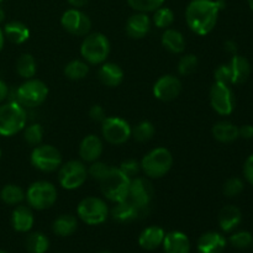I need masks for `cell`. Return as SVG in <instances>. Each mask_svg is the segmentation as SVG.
Instances as JSON below:
<instances>
[{"instance_id": "1", "label": "cell", "mask_w": 253, "mask_h": 253, "mask_svg": "<svg viewBox=\"0 0 253 253\" xmlns=\"http://www.w3.org/2000/svg\"><path fill=\"white\" fill-rule=\"evenodd\" d=\"M224 7V0H192L185 9L188 27L200 36L208 35L214 30Z\"/></svg>"}, {"instance_id": "2", "label": "cell", "mask_w": 253, "mask_h": 253, "mask_svg": "<svg viewBox=\"0 0 253 253\" xmlns=\"http://www.w3.org/2000/svg\"><path fill=\"white\" fill-rule=\"evenodd\" d=\"M27 123L26 109L17 101H7L0 105V135L14 136L22 131Z\"/></svg>"}, {"instance_id": "3", "label": "cell", "mask_w": 253, "mask_h": 253, "mask_svg": "<svg viewBox=\"0 0 253 253\" xmlns=\"http://www.w3.org/2000/svg\"><path fill=\"white\" fill-rule=\"evenodd\" d=\"M141 170L151 179H158L167 174L173 166V156L169 150L157 147L150 151L141 161Z\"/></svg>"}, {"instance_id": "4", "label": "cell", "mask_w": 253, "mask_h": 253, "mask_svg": "<svg viewBox=\"0 0 253 253\" xmlns=\"http://www.w3.org/2000/svg\"><path fill=\"white\" fill-rule=\"evenodd\" d=\"M99 183H100L101 193L110 202L119 203L127 199L131 179L127 175L124 174L119 168L110 167L108 174Z\"/></svg>"}, {"instance_id": "5", "label": "cell", "mask_w": 253, "mask_h": 253, "mask_svg": "<svg viewBox=\"0 0 253 253\" xmlns=\"http://www.w3.org/2000/svg\"><path fill=\"white\" fill-rule=\"evenodd\" d=\"M110 53V42L100 32L88 34L81 44V54L89 64H101Z\"/></svg>"}, {"instance_id": "6", "label": "cell", "mask_w": 253, "mask_h": 253, "mask_svg": "<svg viewBox=\"0 0 253 253\" xmlns=\"http://www.w3.org/2000/svg\"><path fill=\"white\" fill-rule=\"evenodd\" d=\"M48 96V86L39 79H26L15 90V98L12 101H17L25 109L40 106Z\"/></svg>"}, {"instance_id": "7", "label": "cell", "mask_w": 253, "mask_h": 253, "mask_svg": "<svg viewBox=\"0 0 253 253\" xmlns=\"http://www.w3.org/2000/svg\"><path fill=\"white\" fill-rule=\"evenodd\" d=\"M25 194H26L25 198H26L30 208L36 210L49 209L51 207H53L58 198L56 187L46 180H39V182L32 183Z\"/></svg>"}, {"instance_id": "8", "label": "cell", "mask_w": 253, "mask_h": 253, "mask_svg": "<svg viewBox=\"0 0 253 253\" xmlns=\"http://www.w3.org/2000/svg\"><path fill=\"white\" fill-rule=\"evenodd\" d=\"M78 217L90 226L100 225L106 221L109 216V208L104 200L96 197L84 198L77 208Z\"/></svg>"}, {"instance_id": "9", "label": "cell", "mask_w": 253, "mask_h": 253, "mask_svg": "<svg viewBox=\"0 0 253 253\" xmlns=\"http://www.w3.org/2000/svg\"><path fill=\"white\" fill-rule=\"evenodd\" d=\"M88 178V169L81 161H68L58 169V183L63 189L74 190L81 188Z\"/></svg>"}, {"instance_id": "10", "label": "cell", "mask_w": 253, "mask_h": 253, "mask_svg": "<svg viewBox=\"0 0 253 253\" xmlns=\"http://www.w3.org/2000/svg\"><path fill=\"white\" fill-rule=\"evenodd\" d=\"M31 165L41 172L52 173L62 166V155L54 146L39 145L31 152Z\"/></svg>"}, {"instance_id": "11", "label": "cell", "mask_w": 253, "mask_h": 253, "mask_svg": "<svg viewBox=\"0 0 253 253\" xmlns=\"http://www.w3.org/2000/svg\"><path fill=\"white\" fill-rule=\"evenodd\" d=\"M130 124L124 119L118 116H110L105 118V120L101 123V133L106 142L110 145H124L127 142L131 137Z\"/></svg>"}, {"instance_id": "12", "label": "cell", "mask_w": 253, "mask_h": 253, "mask_svg": "<svg viewBox=\"0 0 253 253\" xmlns=\"http://www.w3.org/2000/svg\"><path fill=\"white\" fill-rule=\"evenodd\" d=\"M153 195H155V188L147 178L136 177L131 179L127 199L132 202L145 215L147 214Z\"/></svg>"}, {"instance_id": "13", "label": "cell", "mask_w": 253, "mask_h": 253, "mask_svg": "<svg viewBox=\"0 0 253 253\" xmlns=\"http://www.w3.org/2000/svg\"><path fill=\"white\" fill-rule=\"evenodd\" d=\"M210 104L219 115H230L235 109V96L230 85L215 82L210 89Z\"/></svg>"}, {"instance_id": "14", "label": "cell", "mask_w": 253, "mask_h": 253, "mask_svg": "<svg viewBox=\"0 0 253 253\" xmlns=\"http://www.w3.org/2000/svg\"><path fill=\"white\" fill-rule=\"evenodd\" d=\"M61 25L67 32L74 36H86L91 30V20L88 15L74 7L63 12Z\"/></svg>"}, {"instance_id": "15", "label": "cell", "mask_w": 253, "mask_h": 253, "mask_svg": "<svg viewBox=\"0 0 253 253\" xmlns=\"http://www.w3.org/2000/svg\"><path fill=\"white\" fill-rule=\"evenodd\" d=\"M182 93V82L172 74L162 76L153 85V95L161 101H172Z\"/></svg>"}, {"instance_id": "16", "label": "cell", "mask_w": 253, "mask_h": 253, "mask_svg": "<svg viewBox=\"0 0 253 253\" xmlns=\"http://www.w3.org/2000/svg\"><path fill=\"white\" fill-rule=\"evenodd\" d=\"M111 216L115 221L121 222V224H127V222H132L140 217L145 216V214L132 202L125 199L123 202L115 203V207L111 209Z\"/></svg>"}, {"instance_id": "17", "label": "cell", "mask_w": 253, "mask_h": 253, "mask_svg": "<svg viewBox=\"0 0 253 253\" xmlns=\"http://www.w3.org/2000/svg\"><path fill=\"white\" fill-rule=\"evenodd\" d=\"M103 141L95 135H88L79 145V156L83 162H95L103 155Z\"/></svg>"}, {"instance_id": "18", "label": "cell", "mask_w": 253, "mask_h": 253, "mask_svg": "<svg viewBox=\"0 0 253 253\" xmlns=\"http://www.w3.org/2000/svg\"><path fill=\"white\" fill-rule=\"evenodd\" d=\"M226 239L220 232L209 231L199 237L197 249L199 253H222L226 247Z\"/></svg>"}, {"instance_id": "19", "label": "cell", "mask_w": 253, "mask_h": 253, "mask_svg": "<svg viewBox=\"0 0 253 253\" xmlns=\"http://www.w3.org/2000/svg\"><path fill=\"white\" fill-rule=\"evenodd\" d=\"M151 20L146 12H136L126 22V34L133 40H141L150 32Z\"/></svg>"}, {"instance_id": "20", "label": "cell", "mask_w": 253, "mask_h": 253, "mask_svg": "<svg viewBox=\"0 0 253 253\" xmlns=\"http://www.w3.org/2000/svg\"><path fill=\"white\" fill-rule=\"evenodd\" d=\"M98 78L104 85L115 88L119 86L124 81V71L119 64L111 63V62H104L101 63L98 71Z\"/></svg>"}, {"instance_id": "21", "label": "cell", "mask_w": 253, "mask_h": 253, "mask_svg": "<svg viewBox=\"0 0 253 253\" xmlns=\"http://www.w3.org/2000/svg\"><path fill=\"white\" fill-rule=\"evenodd\" d=\"M165 253H190V241L184 232L170 231L163 240Z\"/></svg>"}, {"instance_id": "22", "label": "cell", "mask_w": 253, "mask_h": 253, "mask_svg": "<svg viewBox=\"0 0 253 253\" xmlns=\"http://www.w3.org/2000/svg\"><path fill=\"white\" fill-rule=\"evenodd\" d=\"M166 232L160 226H148L143 230L138 237V245L146 251H153L162 246Z\"/></svg>"}, {"instance_id": "23", "label": "cell", "mask_w": 253, "mask_h": 253, "mask_svg": "<svg viewBox=\"0 0 253 253\" xmlns=\"http://www.w3.org/2000/svg\"><path fill=\"white\" fill-rule=\"evenodd\" d=\"M35 222L34 212L29 207L25 205H17L12 211L11 225L15 231L17 232H29L32 229Z\"/></svg>"}, {"instance_id": "24", "label": "cell", "mask_w": 253, "mask_h": 253, "mask_svg": "<svg viewBox=\"0 0 253 253\" xmlns=\"http://www.w3.org/2000/svg\"><path fill=\"white\" fill-rule=\"evenodd\" d=\"M241 210L235 205H226L219 212V225L224 232H231L241 224Z\"/></svg>"}, {"instance_id": "25", "label": "cell", "mask_w": 253, "mask_h": 253, "mask_svg": "<svg viewBox=\"0 0 253 253\" xmlns=\"http://www.w3.org/2000/svg\"><path fill=\"white\" fill-rule=\"evenodd\" d=\"M230 72H231V84H242L249 79L251 73L250 62L245 57L234 54L231 61L229 62Z\"/></svg>"}, {"instance_id": "26", "label": "cell", "mask_w": 253, "mask_h": 253, "mask_svg": "<svg viewBox=\"0 0 253 253\" xmlns=\"http://www.w3.org/2000/svg\"><path fill=\"white\" fill-rule=\"evenodd\" d=\"M161 41H162L163 47L170 53L179 54L185 49V39L182 32H179L178 30L166 29L162 34Z\"/></svg>"}, {"instance_id": "27", "label": "cell", "mask_w": 253, "mask_h": 253, "mask_svg": "<svg viewBox=\"0 0 253 253\" xmlns=\"http://www.w3.org/2000/svg\"><path fill=\"white\" fill-rule=\"evenodd\" d=\"M4 36L15 44H21L30 39V30L25 24L20 21L7 22L4 26Z\"/></svg>"}, {"instance_id": "28", "label": "cell", "mask_w": 253, "mask_h": 253, "mask_svg": "<svg viewBox=\"0 0 253 253\" xmlns=\"http://www.w3.org/2000/svg\"><path fill=\"white\" fill-rule=\"evenodd\" d=\"M212 136L219 142H234L239 138V127L230 121H219L212 126Z\"/></svg>"}, {"instance_id": "29", "label": "cell", "mask_w": 253, "mask_h": 253, "mask_svg": "<svg viewBox=\"0 0 253 253\" xmlns=\"http://www.w3.org/2000/svg\"><path fill=\"white\" fill-rule=\"evenodd\" d=\"M78 229V220L76 216L69 214L61 215L57 217L52 225V230L57 236L67 237L73 235Z\"/></svg>"}, {"instance_id": "30", "label": "cell", "mask_w": 253, "mask_h": 253, "mask_svg": "<svg viewBox=\"0 0 253 253\" xmlns=\"http://www.w3.org/2000/svg\"><path fill=\"white\" fill-rule=\"evenodd\" d=\"M16 72L24 79L34 78L37 72V63L35 57L30 53L21 54L16 62Z\"/></svg>"}, {"instance_id": "31", "label": "cell", "mask_w": 253, "mask_h": 253, "mask_svg": "<svg viewBox=\"0 0 253 253\" xmlns=\"http://www.w3.org/2000/svg\"><path fill=\"white\" fill-rule=\"evenodd\" d=\"M25 246L30 253H46L49 247V240L42 232H32L26 237Z\"/></svg>"}, {"instance_id": "32", "label": "cell", "mask_w": 253, "mask_h": 253, "mask_svg": "<svg viewBox=\"0 0 253 253\" xmlns=\"http://www.w3.org/2000/svg\"><path fill=\"white\" fill-rule=\"evenodd\" d=\"M89 73V66L85 61L74 59L67 63L64 67V76L71 81H81L84 79Z\"/></svg>"}, {"instance_id": "33", "label": "cell", "mask_w": 253, "mask_h": 253, "mask_svg": "<svg viewBox=\"0 0 253 253\" xmlns=\"http://www.w3.org/2000/svg\"><path fill=\"white\" fill-rule=\"evenodd\" d=\"M25 194L24 190L15 184H7L0 192V199L7 205H19L20 203L24 202Z\"/></svg>"}, {"instance_id": "34", "label": "cell", "mask_w": 253, "mask_h": 253, "mask_svg": "<svg viewBox=\"0 0 253 253\" xmlns=\"http://www.w3.org/2000/svg\"><path fill=\"white\" fill-rule=\"evenodd\" d=\"M156 128L150 121H141L131 131V137L135 138L137 142H147L155 136Z\"/></svg>"}, {"instance_id": "35", "label": "cell", "mask_w": 253, "mask_h": 253, "mask_svg": "<svg viewBox=\"0 0 253 253\" xmlns=\"http://www.w3.org/2000/svg\"><path fill=\"white\" fill-rule=\"evenodd\" d=\"M152 21L158 29H169L170 25L174 22V12L169 7L161 6L155 10Z\"/></svg>"}, {"instance_id": "36", "label": "cell", "mask_w": 253, "mask_h": 253, "mask_svg": "<svg viewBox=\"0 0 253 253\" xmlns=\"http://www.w3.org/2000/svg\"><path fill=\"white\" fill-rule=\"evenodd\" d=\"M24 138L31 146L41 145L42 138H43V127L40 124H31L29 126H25Z\"/></svg>"}, {"instance_id": "37", "label": "cell", "mask_w": 253, "mask_h": 253, "mask_svg": "<svg viewBox=\"0 0 253 253\" xmlns=\"http://www.w3.org/2000/svg\"><path fill=\"white\" fill-rule=\"evenodd\" d=\"M198 66H199V61H198V57L195 54H185L180 58L179 63H178V72H179L180 76H190L197 71Z\"/></svg>"}, {"instance_id": "38", "label": "cell", "mask_w": 253, "mask_h": 253, "mask_svg": "<svg viewBox=\"0 0 253 253\" xmlns=\"http://www.w3.org/2000/svg\"><path fill=\"white\" fill-rule=\"evenodd\" d=\"M128 5L138 12H151L161 7L165 0H127Z\"/></svg>"}, {"instance_id": "39", "label": "cell", "mask_w": 253, "mask_h": 253, "mask_svg": "<svg viewBox=\"0 0 253 253\" xmlns=\"http://www.w3.org/2000/svg\"><path fill=\"white\" fill-rule=\"evenodd\" d=\"M232 247L239 250L249 249L253 242V236L249 231H237L232 234L229 239Z\"/></svg>"}, {"instance_id": "40", "label": "cell", "mask_w": 253, "mask_h": 253, "mask_svg": "<svg viewBox=\"0 0 253 253\" xmlns=\"http://www.w3.org/2000/svg\"><path fill=\"white\" fill-rule=\"evenodd\" d=\"M244 190V182L240 178H230L224 184V194L227 198H235L240 195Z\"/></svg>"}, {"instance_id": "41", "label": "cell", "mask_w": 253, "mask_h": 253, "mask_svg": "<svg viewBox=\"0 0 253 253\" xmlns=\"http://www.w3.org/2000/svg\"><path fill=\"white\" fill-rule=\"evenodd\" d=\"M109 169H110V167H109L108 165L100 162V161H95V162H91V165L89 166L88 175L93 178L94 180L100 182V180L108 174Z\"/></svg>"}, {"instance_id": "42", "label": "cell", "mask_w": 253, "mask_h": 253, "mask_svg": "<svg viewBox=\"0 0 253 253\" xmlns=\"http://www.w3.org/2000/svg\"><path fill=\"white\" fill-rule=\"evenodd\" d=\"M119 169L124 173L125 175H127L130 179H133V178L138 177L141 170V163L136 160H126L124 161L120 165Z\"/></svg>"}, {"instance_id": "43", "label": "cell", "mask_w": 253, "mask_h": 253, "mask_svg": "<svg viewBox=\"0 0 253 253\" xmlns=\"http://www.w3.org/2000/svg\"><path fill=\"white\" fill-rule=\"evenodd\" d=\"M215 82L222 84H231V72H230L229 64H222V66L217 67L215 71Z\"/></svg>"}, {"instance_id": "44", "label": "cell", "mask_w": 253, "mask_h": 253, "mask_svg": "<svg viewBox=\"0 0 253 253\" xmlns=\"http://www.w3.org/2000/svg\"><path fill=\"white\" fill-rule=\"evenodd\" d=\"M89 116L93 121L95 123H103L105 120L106 115H105V110L101 105H93L89 110Z\"/></svg>"}, {"instance_id": "45", "label": "cell", "mask_w": 253, "mask_h": 253, "mask_svg": "<svg viewBox=\"0 0 253 253\" xmlns=\"http://www.w3.org/2000/svg\"><path fill=\"white\" fill-rule=\"evenodd\" d=\"M244 174L247 182L253 185V155L250 156L246 160L244 166Z\"/></svg>"}, {"instance_id": "46", "label": "cell", "mask_w": 253, "mask_h": 253, "mask_svg": "<svg viewBox=\"0 0 253 253\" xmlns=\"http://www.w3.org/2000/svg\"><path fill=\"white\" fill-rule=\"evenodd\" d=\"M239 137L245 138V140H251L253 137V126L244 125L239 128Z\"/></svg>"}, {"instance_id": "47", "label": "cell", "mask_w": 253, "mask_h": 253, "mask_svg": "<svg viewBox=\"0 0 253 253\" xmlns=\"http://www.w3.org/2000/svg\"><path fill=\"white\" fill-rule=\"evenodd\" d=\"M7 98H9V86L5 82L0 81V103H2Z\"/></svg>"}, {"instance_id": "48", "label": "cell", "mask_w": 253, "mask_h": 253, "mask_svg": "<svg viewBox=\"0 0 253 253\" xmlns=\"http://www.w3.org/2000/svg\"><path fill=\"white\" fill-rule=\"evenodd\" d=\"M224 48H225V51L227 52V53L235 54L237 52L236 42L232 41V40H227V41L225 42V44H224Z\"/></svg>"}, {"instance_id": "49", "label": "cell", "mask_w": 253, "mask_h": 253, "mask_svg": "<svg viewBox=\"0 0 253 253\" xmlns=\"http://www.w3.org/2000/svg\"><path fill=\"white\" fill-rule=\"evenodd\" d=\"M89 2V0H68V4L74 9H81V7L85 6Z\"/></svg>"}, {"instance_id": "50", "label": "cell", "mask_w": 253, "mask_h": 253, "mask_svg": "<svg viewBox=\"0 0 253 253\" xmlns=\"http://www.w3.org/2000/svg\"><path fill=\"white\" fill-rule=\"evenodd\" d=\"M4 41H5L4 32H2V30L0 29V51H1L2 47H4Z\"/></svg>"}, {"instance_id": "51", "label": "cell", "mask_w": 253, "mask_h": 253, "mask_svg": "<svg viewBox=\"0 0 253 253\" xmlns=\"http://www.w3.org/2000/svg\"><path fill=\"white\" fill-rule=\"evenodd\" d=\"M5 20V12H4V10L1 9V7H0V24H1L2 21H4Z\"/></svg>"}, {"instance_id": "52", "label": "cell", "mask_w": 253, "mask_h": 253, "mask_svg": "<svg viewBox=\"0 0 253 253\" xmlns=\"http://www.w3.org/2000/svg\"><path fill=\"white\" fill-rule=\"evenodd\" d=\"M247 2H249L250 7H251V10L253 11V0H247Z\"/></svg>"}, {"instance_id": "53", "label": "cell", "mask_w": 253, "mask_h": 253, "mask_svg": "<svg viewBox=\"0 0 253 253\" xmlns=\"http://www.w3.org/2000/svg\"><path fill=\"white\" fill-rule=\"evenodd\" d=\"M99 253H111V252H109V251H101V252H99Z\"/></svg>"}, {"instance_id": "54", "label": "cell", "mask_w": 253, "mask_h": 253, "mask_svg": "<svg viewBox=\"0 0 253 253\" xmlns=\"http://www.w3.org/2000/svg\"><path fill=\"white\" fill-rule=\"evenodd\" d=\"M0 253H7V252L4 251V250H0Z\"/></svg>"}, {"instance_id": "55", "label": "cell", "mask_w": 253, "mask_h": 253, "mask_svg": "<svg viewBox=\"0 0 253 253\" xmlns=\"http://www.w3.org/2000/svg\"><path fill=\"white\" fill-rule=\"evenodd\" d=\"M0 157H1V151H0Z\"/></svg>"}, {"instance_id": "56", "label": "cell", "mask_w": 253, "mask_h": 253, "mask_svg": "<svg viewBox=\"0 0 253 253\" xmlns=\"http://www.w3.org/2000/svg\"><path fill=\"white\" fill-rule=\"evenodd\" d=\"M1 2H2V0H0V4H1Z\"/></svg>"}, {"instance_id": "57", "label": "cell", "mask_w": 253, "mask_h": 253, "mask_svg": "<svg viewBox=\"0 0 253 253\" xmlns=\"http://www.w3.org/2000/svg\"><path fill=\"white\" fill-rule=\"evenodd\" d=\"M252 245H253V242H252Z\"/></svg>"}]
</instances>
